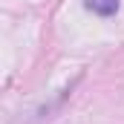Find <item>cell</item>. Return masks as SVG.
Listing matches in <instances>:
<instances>
[{
  "label": "cell",
  "instance_id": "cell-1",
  "mask_svg": "<svg viewBox=\"0 0 124 124\" xmlns=\"http://www.w3.org/2000/svg\"><path fill=\"white\" fill-rule=\"evenodd\" d=\"M87 9H93L101 17H110L118 12V0H87Z\"/></svg>",
  "mask_w": 124,
  "mask_h": 124
}]
</instances>
